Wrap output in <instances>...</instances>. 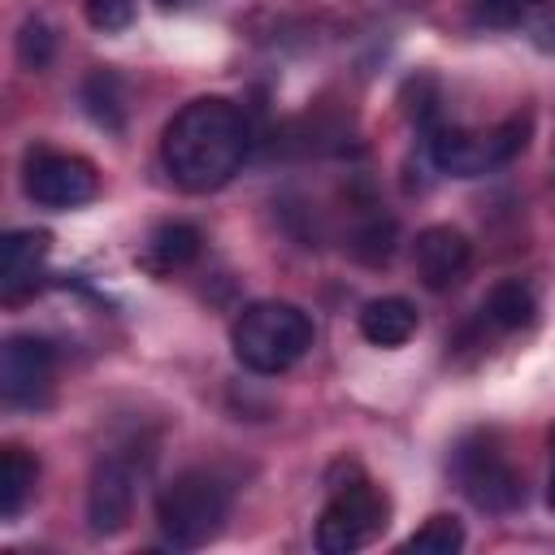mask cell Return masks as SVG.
<instances>
[{"label": "cell", "mask_w": 555, "mask_h": 555, "mask_svg": "<svg viewBox=\"0 0 555 555\" xmlns=\"http://www.w3.org/2000/svg\"><path fill=\"white\" fill-rule=\"evenodd\" d=\"M247 156V121L238 104L221 95H199L173 113L160 134V160L182 191L208 195L225 186Z\"/></svg>", "instance_id": "6da1fadb"}, {"label": "cell", "mask_w": 555, "mask_h": 555, "mask_svg": "<svg viewBox=\"0 0 555 555\" xmlns=\"http://www.w3.org/2000/svg\"><path fill=\"white\" fill-rule=\"evenodd\" d=\"M230 347L243 369L260 377H278L291 364H299L304 351L312 347V317L286 299H260L243 308L238 321L230 325Z\"/></svg>", "instance_id": "7a4b0ae2"}, {"label": "cell", "mask_w": 555, "mask_h": 555, "mask_svg": "<svg viewBox=\"0 0 555 555\" xmlns=\"http://www.w3.org/2000/svg\"><path fill=\"white\" fill-rule=\"evenodd\" d=\"M225 516H230V490H225V481H221L217 473H208V468H186V473H178V477L160 490V499H156V525H160L165 542L178 546V551H199V546H208V542L221 533Z\"/></svg>", "instance_id": "3957f363"}, {"label": "cell", "mask_w": 555, "mask_h": 555, "mask_svg": "<svg viewBox=\"0 0 555 555\" xmlns=\"http://www.w3.org/2000/svg\"><path fill=\"white\" fill-rule=\"evenodd\" d=\"M529 143V117H507L503 126L477 134V130H460V126H447V121H434L429 126V160L451 173V178H477V173H490L507 160H516Z\"/></svg>", "instance_id": "277c9868"}, {"label": "cell", "mask_w": 555, "mask_h": 555, "mask_svg": "<svg viewBox=\"0 0 555 555\" xmlns=\"http://www.w3.org/2000/svg\"><path fill=\"white\" fill-rule=\"evenodd\" d=\"M451 473L464 490V499L481 512H516L525 503V481L516 473V464L494 447V438L486 434H468L455 455H451Z\"/></svg>", "instance_id": "5b68a950"}, {"label": "cell", "mask_w": 555, "mask_h": 555, "mask_svg": "<svg viewBox=\"0 0 555 555\" xmlns=\"http://www.w3.org/2000/svg\"><path fill=\"white\" fill-rule=\"evenodd\" d=\"M386 516H390V503L377 486H369V481L343 486L317 520V546L325 555H351L386 529Z\"/></svg>", "instance_id": "8992f818"}, {"label": "cell", "mask_w": 555, "mask_h": 555, "mask_svg": "<svg viewBox=\"0 0 555 555\" xmlns=\"http://www.w3.org/2000/svg\"><path fill=\"white\" fill-rule=\"evenodd\" d=\"M56 377V351L39 334H13L0 347V399L9 408H43Z\"/></svg>", "instance_id": "52a82bcc"}, {"label": "cell", "mask_w": 555, "mask_h": 555, "mask_svg": "<svg viewBox=\"0 0 555 555\" xmlns=\"http://www.w3.org/2000/svg\"><path fill=\"white\" fill-rule=\"evenodd\" d=\"M95 169L91 160L82 156H69V152H39L30 156L26 165V195L39 204V208H78L95 195Z\"/></svg>", "instance_id": "ba28073f"}, {"label": "cell", "mask_w": 555, "mask_h": 555, "mask_svg": "<svg viewBox=\"0 0 555 555\" xmlns=\"http://www.w3.org/2000/svg\"><path fill=\"white\" fill-rule=\"evenodd\" d=\"M412 264H416V278L442 295L464 282V273L473 264V243L455 225H425L412 243Z\"/></svg>", "instance_id": "9c48e42d"}, {"label": "cell", "mask_w": 555, "mask_h": 555, "mask_svg": "<svg viewBox=\"0 0 555 555\" xmlns=\"http://www.w3.org/2000/svg\"><path fill=\"white\" fill-rule=\"evenodd\" d=\"M130 507H134V468L121 455H104L91 473V486H87V525H91V533H100V538L121 533L126 520H130Z\"/></svg>", "instance_id": "30bf717a"}, {"label": "cell", "mask_w": 555, "mask_h": 555, "mask_svg": "<svg viewBox=\"0 0 555 555\" xmlns=\"http://www.w3.org/2000/svg\"><path fill=\"white\" fill-rule=\"evenodd\" d=\"M48 251H52V234L48 230H35V225L9 230L0 238V295L4 299H17L22 291H30L35 286V273L48 260Z\"/></svg>", "instance_id": "8fae6325"}, {"label": "cell", "mask_w": 555, "mask_h": 555, "mask_svg": "<svg viewBox=\"0 0 555 555\" xmlns=\"http://www.w3.org/2000/svg\"><path fill=\"white\" fill-rule=\"evenodd\" d=\"M360 334L373 347H403L416 334V308L403 295H382L360 308Z\"/></svg>", "instance_id": "7c38bea8"}, {"label": "cell", "mask_w": 555, "mask_h": 555, "mask_svg": "<svg viewBox=\"0 0 555 555\" xmlns=\"http://www.w3.org/2000/svg\"><path fill=\"white\" fill-rule=\"evenodd\" d=\"M39 464L22 451V447H4L0 451V520H17L30 490H35Z\"/></svg>", "instance_id": "4fadbf2b"}, {"label": "cell", "mask_w": 555, "mask_h": 555, "mask_svg": "<svg viewBox=\"0 0 555 555\" xmlns=\"http://www.w3.org/2000/svg\"><path fill=\"white\" fill-rule=\"evenodd\" d=\"M199 256V230L186 225V221H169V225H156L152 238H147V264L169 273V269H182Z\"/></svg>", "instance_id": "5bb4252c"}, {"label": "cell", "mask_w": 555, "mask_h": 555, "mask_svg": "<svg viewBox=\"0 0 555 555\" xmlns=\"http://www.w3.org/2000/svg\"><path fill=\"white\" fill-rule=\"evenodd\" d=\"M538 304H533V291L520 286V282H499L486 304H481V317L494 325V330H525L533 321Z\"/></svg>", "instance_id": "9a60e30c"}, {"label": "cell", "mask_w": 555, "mask_h": 555, "mask_svg": "<svg viewBox=\"0 0 555 555\" xmlns=\"http://www.w3.org/2000/svg\"><path fill=\"white\" fill-rule=\"evenodd\" d=\"M82 104H87V113H91V121L95 126H104V130H121L126 126V100H121V82L113 78V74H91L87 82H82Z\"/></svg>", "instance_id": "2e32d148"}, {"label": "cell", "mask_w": 555, "mask_h": 555, "mask_svg": "<svg viewBox=\"0 0 555 555\" xmlns=\"http://www.w3.org/2000/svg\"><path fill=\"white\" fill-rule=\"evenodd\" d=\"M460 546H464V525L455 516H429L403 542V551H412V555H455Z\"/></svg>", "instance_id": "e0dca14e"}, {"label": "cell", "mask_w": 555, "mask_h": 555, "mask_svg": "<svg viewBox=\"0 0 555 555\" xmlns=\"http://www.w3.org/2000/svg\"><path fill=\"white\" fill-rule=\"evenodd\" d=\"M52 52H56V39H52L48 22L26 17L22 30H17V61H22L26 69H43V65L52 61Z\"/></svg>", "instance_id": "ac0fdd59"}, {"label": "cell", "mask_w": 555, "mask_h": 555, "mask_svg": "<svg viewBox=\"0 0 555 555\" xmlns=\"http://www.w3.org/2000/svg\"><path fill=\"white\" fill-rule=\"evenodd\" d=\"M87 22L104 35L126 30L134 22V0H87Z\"/></svg>", "instance_id": "d6986e66"}, {"label": "cell", "mask_w": 555, "mask_h": 555, "mask_svg": "<svg viewBox=\"0 0 555 555\" xmlns=\"http://www.w3.org/2000/svg\"><path fill=\"white\" fill-rule=\"evenodd\" d=\"M533 4H546V0H477V17L486 26H516Z\"/></svg>", "instance_id": "ffe728a7"}, {"label": "cell", "mask_w": 555, "mask_h": 555, "mask_svg": "<svg viewBox=\"0 0 555 555\" xmlns=\"http://www.w3.org/2000/svg\"><path fill=\"white\" fill-rule=\"evenodd\" d=\"M533 39H538V48H555V22H551V13L542 17V22H533Z\"/></svg>", "instance_id": "44dd1931"}, {"label": "cell", "mask_w": 555, "mask_h": 555, "mask_svg": "<svg viewBox=\"0 0 555 555\" xmlns=\"http://www.w3.org/2000/svg\"><path fill=\"white\" fill-rule=\"evenodd\" d=\"M546 503H551V512H555V468H551V481H546Z\"/></svg>", "instance_id": "7402d4cb"}, {"label": "cell", "mask_w": 555, "mask_h": 555, "mask_svg": "<svg viewBox=\"0 0 555 555\" xmlns=\"http://www.w3.org/2000/svg\"><path fill=\"white\" fill-rule=\"evenodd\" d=\"M551 455H555V429H551Z\"/></svg>", "instance_id": "603a6c76"}]
</instances>
